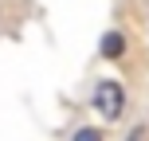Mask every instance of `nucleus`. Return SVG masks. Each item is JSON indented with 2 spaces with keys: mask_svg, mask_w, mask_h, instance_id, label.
Returning a JSON list of instances; mask_svg holds the SVG:
<instances>
[{
  "mask_svg": "<svg viewBox=\"0 0 149 141\" xmlns=\"http://www.w3.org/2000/svg\"><path fill=\"white\" fill-rule=\"evenodd\" d=\"M90 110L102 118V126L122 122V114H126V90H122V82L98 78L94 86H90Z\"/></svg>",
  "mask_w": 149,
  "mask_h": 141,
  "instance_id": "nucleus-1",
  "label": "nucleus"
},
{
  "mask_svg": "<svg viewBox=\"0 0 149 141\" xmlns=\"http://www.w3.org/2000/svg\"><path fill=\"white\" fill-rule=\"evenodd\" d=\"M126 47H130L126 31H122V28H110V31L102 35V43H98V51H102V59H122Z\"/></svg>",
  "mask_w": 149,
  "mask_h": 141,
  "instance_id": "nucleus-2",
  "label": "nucleus"
},
{
  "mask_svg": "<svg viewBox=\"0 0 149 141\" xmlns=\"http://www.w3.org/2000/svg\"><path fill=\"white\" fill-rule=\"evenodd\" d=\"M71 141H106V133H102V126H79L71 133Z\"/></svg>",
  "mask_w": 149,
  "mask_h": 141,
  "instance_id": "nucleus-3",
  "label": "nucleus"
}]
</instances>
